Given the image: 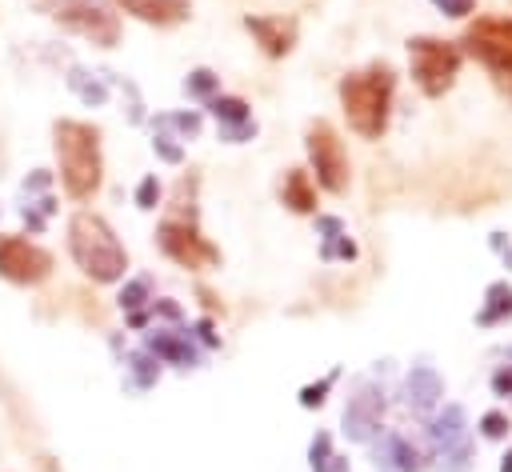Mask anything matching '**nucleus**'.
Returning <instances> with one entry per match:
<instances>
[{"label":"nucleus","mask_w":512,"mask_h":472,"mask_svg":"<svg viewBox=\"0 0 512 472\" xmlns=\"http://www.w3.org/2000/svg\"><path fill=\"white\" fill-rule=\"evenodd\" d=\"M52 148H56V172L72 200L96 196L104 180V156H100V128L88 120H56L52 124Z\"/></svg>","instance_id":"nucleus-1"},{"label":"nucleus","mask_w":512,"mask_h":472,"mask_svg":"<svg viewBox=\"0 0 512 472\" xmlns=\"http://www.w3.org/2000/svg\"><path fill=\"white\" fill-rule=\"evenodd\" d=\"M68 252L76 268L96 284H116L128 272V252L116 240L112 224L96 212H76L68 220Z\"/></svg>","instance_id":"nucleus-2"},{"label":"nucleus","mask_w":512,"mask_h":472,"mask_svg":"<svg viewBox=\"0 0 512 472\" xmlns=\"http://www.w3.org/2000/svg\"><path fill=\"white\" fill-rule=\"evenodd\" d=\"M392 88L396 76L388 64H372L364 72H348L340 80V104L344 116L352 124V132H360L364 140H380L388 128V108H392Z\"/></svg>","instance_id":"nucleus-3"},{"label":"nucleus","mask_w":512,"mask_h":472,"mask_svg":"<svg viewBox=\"0 0 512 472\" xmlns=\"http://www.w3.org/2000/svg\"><path fill=\"white\" fill-rule=\"evenodd\" d=\"M408 60H412V76H416L424 96H444L456 80V68H460V52L444 40H432V36H416L408 44Z\"/></svg>","instance_id":"nucleus-4"},{"label":"nucleus","mask_w":512,"mask_h":472,"mask_svg":"<svg viewBox=\"0 0 512 472\" xmlns=\"http://www.w3.org/2000/svg\"><path fill=\"white\" fill-rule=\"evenodd\" d=\"M304 148H308V160H312V168H316V180H320L332 196L348 192V152H344V140L336 136V128H332L328 120L308 124Z\"/></svg>","instance_id":"nucleus-5"},{"label":"nucleus","mask_w":512,"mask_h":472,"mask_svg":"<svg viewBox=\"0 0 512 472\" xmlns=\"http://www.w3.org/2000/svg\"><path fill=\"white\" fill-rule=\"evenodd\" d=\"M52 16H56V24H64L68 32H76V36L100 44V48H112V44L120 40V20H116V12L104 8V4H96V0H56Z\"/></svg>","instance_id":"nucleus-6"},{"label":"nucleus","mask_w":512,"mask_h":472,"mask_svg":"<svg viewBox=\"0 0 512 472\" xmlns=\"http://www.w3.org/2000/svg\"><path fill=\"white\" fill-rule=\"evenodd\" d=\"M156 244H160V252H164L168 260H176L180 268H192V272L220 264V248L208 244L192 220H164V224L156 228Z\"/></svg>","instance_id":"nucleus-7"},{"label":"nucleus","mask_w":512,"mask_h":472,"mask_svg":"<svg viewBox=\"0 0 512 472\" xmlns=\"http://www.w3.org/2000/svg\"><path fill=\"white\" fill-rule=\"evenodd\" d=\"M0 276L8 284L32 288L52 276V252L24 236H0Z\"/></svg>","instance_id":"nucleus-8"},{"label":"nucleus","mask_w":512,"mask_h":472,"mask_svg":"<svg viewBox=\"0 0 512 472\" xmlns=\"http://www.w3.org/2000/svg\"><path fill=\"white\" fill-rule=\"evenodd\" d=\"M468 52L496 76H512V20L484 16L464 32Z\"/></svg>","instance_id":"nucleus-9"},{"label":"nucleus","mask_w":512,"mask_h":472,"mask_svg":"<svg viewBox=\"0 0 512 472\" xmlns=\"http://www.w3.org/2000/svg\"><path fill=\"white\" fill-rule=\"evenodd\" d=\"M244 28L256 36V44L268 56H288L296 44V20L292 16H248Z\"/></svg>","instance_id":"nucleus-10"},{"label":"nucleus","mask_w":512,"mask_h":472,"mask_svg":"<svg viewBox=\"0 0 512 472\" xmlns=\"http://www.w3.org/2000/svg\"><path fill=\"white\" fill-rule=\"evenodd\" d=\"M120 12L144 20V24H156V28H168V24H180L188 20L192 4L188 0H112Z\"/></svg>","instance_id":"nucleus-11"},{"label":"nucleus","mask_w":512,"mask_h":472,"mask_svg":"<svg viewBox=\"0 0 512 472\" xmlns=\"http://www.w3.org/2000/svg\"><path fill=\"white\" fill-rule=\"evenodd\" d=\"M280 196L292 212H316V188L308 180L304 168H288L284 172V184H280Z\"/></svg>","instance_id":"nucleus-12"},{"label":"nucleus","mask_w":512,"mask_h":472,"mask_svg":"<svg viewBox=\"0 0 512 472\" xmlns=\"http://www.w3.org/2000/svg\"><path fill=\"white\" fill-rule=\"evenodd\" d=\"M184 92H188V96H196V100H208V96L216 92V76H212L208 68H196V72H188Z\"/></svg>","instance_id":"nucleus-13"},{"label":"nucleus","mask_w":512,"mask_h":472,"mask_svg":"<svg viewBox=\"0 0 512 472\" xmlns=\"http://www.w3.org/2000/svg\"><path fill=\"white\" fill-rule=\"evenodd\" d=\"M68 84H72V88L80 92V100H88V104H100V100H104V88H100L96 80H84V72H72Z\"/></svg>","instance_id":"nucleus-14"},{"label":"nucleus","mask_w":512,"mask_h":472,"mask_svg":"<svg viewBox=\"0 0 512 472\" xmlns=\"http://www.w3.org/2000/svg\"><path fill=\"white\" fill-rule=\"evenodd\" d=\"M156 200H160V180H156V176H144V180L136 184V204H140V208H156Z\"/></svg>","instance_id":"nucleus-15"},{"label":"nucleus","mask_w":512,"mask_h":472,"mask_svg":"<svg viewBox=\"0 0 512 472\" xmlns=\"http://www.w3.org/2000/svg\"><path fill=\"white\" fill-rule=\"evenodd\" d=\"M144 292H148V280H144V276L132 280V284L120 292V308H136V304H144Z\"/></svg>","instance_id":"nucleus-16"},{"label":"nucleus","mask_w":512,"mask_h":472,"mask_svg":"<svg viewBox=\"0 0 512 472\" xmlns=\"http://www.w3.org/2000/svg\"><path fill=\"white\" fill-rule=\"evenodd\" d=\"M156 152H160L164 160H172V164L180 160V148H176V144H168V136H160V140H156Z\"/></svg>","instance_id":"nucleus-17"},{"label":"nucleus","mask_w":512,"mask_h":472,"mask_svg":"<svg viewBox=\"0 0 512 472\" xmlns=\"http://www.w3.org/2000/svg\"><path fill=\"white\" fill-rule=\"evenodd\" d=\"M484 432L488 436H504V416H484Z\"/></svg>","instance_id":"nucleus-18"}]
</instances>
